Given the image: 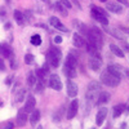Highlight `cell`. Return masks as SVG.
<instances>
[{
	"label": "cell",
	"mask_w": 129,
	"mask_h": 129,
	"mask_svg": "<svg viewBox=\"0 0 129 129\" xmlns=\"http://www.w3.org/2000/svg\"><path fill=\"white\" fill-rule=\"evenodd\" d=\"M101 92V84L97 81H92L88 88H87V94H85V100L87 102L92 106L97 102V98H98V94Z\"/></svg>",
	"instance_id": "cell-1"
},
{
	"label": "cell",
	"mask_w": 129,
	"mask_h": 129,
	"mask_svg": "<svg viewBox=\"0 0 129 129\" xmlns=\"http://www.w3.org/2000/svg\"><path fill=\"white\" fill-rule=\"evenodd\" d=\"M62 59V52L59 48L57 47H50L48 53H47V61L50 64L52 67H58L59 66V62Z\"/></svg>",
	"instance_id": "cell-2"
},
{
	"label": "cell",
	"mask_w": 129,
	"mask_h": 129,
	"mask_svg": "<svg viewBox=\"0 0 129 129\" xmlns=\"http://www.w3.org/2000/svg\"><path fill=\"white\" fill-rule=\"evenodd\" d=\"M87 39L88 41L93 43V44L101 49L102 45H103V35H102V31L97 27H92L89 31H88V35H87Z\"/></svg>",
	"instance_id": "cell-3"
},
{
	"label": "cell",
	"mask_w": 129,
	"mask_h": 129,
	"mask_svg": "<svg viewBox=\"0 0 129 129\" xmlns=\"http://www.w3.org/2000/svg\"><path fill=\"white\" fill-rule=\"evenodd\" d=\"M101 81H102L105 85H107V87H111V88H115V87H117V85L120 84V79L116 78V76H114V75L110 74L107 70L101 74Z\"/></svg>",
	"instance_id": "cell-4"
},
{
	"label": "cell",
	"mask_w": 129,
	"mask_h": 129,
	"mask_svg": "<svg viewBox=\"0 0 129 129\" xmlns=\"http://www.w3.org/2000/svg\"><path fill=\"white\" fill-rule=\"evenodd\" d=\"M78 109H79V102L78 100H74L70 105H69V109H67V112H66V117L69 120L74 119L78 114Z\"/></svg>",
	"instance_id": "cell-5"
},
{
	"label": "cell",
	"mask_w": 129,
	"mask_h": 129,
	"mask_svg": "<svg viewBox=\"0 0 129 129\" xmlns=\"http://www.w3.org/2000/svg\"><path fill=\"white\" fill-rule=\"evenodd\" d=\"M49 87L54 90H61L62 89V81L61 78L58 76L57 74H52L49 78Z\"/></svg>",
	"instance_id": "cell-6"
},
{
	"label": "cell",
	"mask_w": 129,
	"mask_h": 129,
	"mask_svg": "<svg viewBox=\"0 0 129 129\" xmlns=\"http://www.w3.org/2000/svg\"><path fill=\"white\" fill-rule=\"evenodd\" d=\"M66 88H67V94L69 97H76L78 95V92H79V88H78V84L72 81L71 79H67V83H66Z\"/></svg>",
	"instance_id": "cell-7"
},
{
	"label": "cell",
	"mask_w": 129,
	"mask_h": 129,
	"mask_svg": "<svg viewBox=\"0 0 129 129\" xmlns=\"http://www.w3.org/2000/svg\"><path fill=\"white\" fill-rule=\"evenodd\" d=\"M49 23H50V26H53L54 28H57V30H59V31H62V32H66V34H69V28L64 27V26L62 25V22H61L57 17H54V16L49 17Z\"/></svg>",
	"instance_id": "cell-8"
},
{
	"label": "cell",
	"mask_w": 129,
	"mask_h": 129,
	"mask_svg": "<svg viewBox=\"0 0 129 129\" xmlns=\"http://www.w3.org/2000/svg\"><path fill=\"white\" fill-rule=\"evenodd\" d=\"M101 66H102V58H101V56L100 54L98 56H92L90 59H89V67H90V70L98 71L101 69Z\"/></svg>",
	"instance_id": "cell-9"
},
{
	"label": "cell",
	"mask_w": 129,
	"mask_h": 129,
	"mask_svg": "<svg viewBox=\"0 0 129 129\" xmlns=\"http://www.w3.org/2000/svg\"><path fill=\"white\" fill-rule=\"evenodd\" d=\"M105 30L109 32V34L111 35V36H114L115 39H117V40H123V41H125V35L123 34V32H120V30L119 28H114V27H109V26H105Z\"/></svg>",
	"instance_id": "cell-10"
},
{
	"label": "cell",
	"mask_w": 129,
	"mask_h": 129,
	"mask_svg": "<svg viewBox=\"0 0 129 129\" xmlns=\"http://www.w3.org/2000/svg\"><path fill=\"white\" fill-rule=\"evenodd\" d=\"M26 123H27V112L23 109H21L18 111V115H17L16 124H17V126H25Z\"/></svg>",
	"instance_id": "cell-11"
},
{
	"label": "cell",
	"mask_w": 129,
	"mask_h": 129,
	"mask_svg": "<svg viewBox=\"0 0 129 129\" xmlns=\"http://www.w3.org/2000/svg\"><path fill=\"white\" fill-rule=\"evenodd\" d=\"M106 9L109 10V12H112V13H116V14H120L123 13V5L119 4V3H107L106 4Z\"/></svg>",
	"instance_id": "cell-12"
},
{
	"label": "cell",
	"mask_w": 129,
	"mask_h": 129,
	"mask_svg": "<svg viewBox=\"0 0 129 129\" xmlns=\"http://www.w3.org/2000/svg\"><path fill=\"white\" fill-rule=\"evenodd\" d=\"M106 116H107V109L106 107H101L98 110V112H97V115H95V124L98 126L102 125L105 119H106Z\"/></svg>",
	"instance_id": "cell-13"
},
{
	"label": "cell",
	"mask_w": 129,
	"mask_h": 129,
	"mask_svg": "<svg viewBox=\"0 0 129 129\" xmlns=\"http://www.w3.org/2000/svg\"><path fill=\"white\" fill-rule=\"evenodd\" d=\"M35 107H36V100L34 98V95H28V98L26 101V105L23 107V110L28 114V112H32L35 110Z\"/></svg>",
	"instance_id": "cell-14"
},
{
	"label": "cell",
	"mask_w": 129,
	"mask_h": 129,
	"mask_svg": "<svg viewBox=\"0 0 129 129\" xmlns=\"http://www.w3.org/2000/svg\"><path fill=\"white\" fill-rule=\"evenodd\" d=\"M72 43H74V45L76 47V48H83V47H85V43H87V40H85L80 34L75 32V34L72 35Z\"/></svg>",
	"instance_id": "cell-15"
},
{
	"label": "cell",
	"mask_w": 129,
	"mask_h": 129,
	"mask_svg": "<svg viewBox=\"0 0 129 129\" xmlns=\"http://www.w3.org/2000/svg\"><path fill=\"white\" fill-rule=\"evenodd\" d=\"M106 70L109 71L110 74H112L114 76L121 79V75H123V74H121V67H120V66H117V64H109Z\"/></svg>",
	"instance_id": "cell-16"
},
{
	"label": "cell",
	"mask_w": 129,
	"mask_h": 129,
	"mask_svg": "<svg viewBox=\"0 0 129 129\" xmlns=\"http://www.w3.org/2000/svg\"><path fill=\"white\" fill-rule=\"evenodd\" d=\"M92 16H93V18L97 21V22H100L101 25H103V26L109 25V18H107V16H103L101 13H97V12H94V10H92Z\"/></svg>",
	"instance_id": "cell-17"
},
{
	"label": "cell",
	"mask_w": 129,
	"mask_h": 129,
	"mask_svg": "<svg viewBox=\"0 0 129 129\" xmlns=\"http://www.w3.org/2000/svg\"><path fill=\"white\" fill-rule=\"evenodd\" d=\"M63 74L66 75L67 79H74V78H76V75H78L76 69L70 67V66H67V64H64V66H63Z\"/></svg>",
	"instance_id": "cell-18"
},
{
	"label": "cell",
	"mask_w": 129,
	"mask_h": 129,
	"mask_svg": "<svg viewBox=\"0 0 129 129\" xmlns=\"http://www.w3.org/2000/svg\"><path fill=\"white\" fill-rule=\"evenodd\" d=\"M110 101V93H107V92H103L101 90L100 94H98V98H97V105H105Z\"/></svg>",
	"instance_id": "cell-19"
},
{
	"label": "cell",
	"mask_w": 129,
	"mask_h": 129,
	"mask_svg": "<svg viewBox=\"0 0 129 129\" xmlns=\"http://www.w3.org/2000/svg\"><path fill=\"white\" fill-rule=\"evenodd\" d=\"M64 64H67V66H70V67L76 69L78 67V57H75L72 54H69L66 57V61H64Z\"/></svg>",
	"instance_id": "cell-20"
},
{
	"label": "cell",
	"mask_w": 129,
	"mask_h": 129,
	"mask_svg": "<svg viewBox=\"0 0 129 129\" xmlns=\"http://www.w3.org/2000/svg\"><path fill=\"white\" fill-rule=\"evenodd\" d=\"M13 17L16 19V22L18 26H23L25 25V17H23V13L22 12H19V10H14V13H13Z\"/></svg>",
	"instance_id": "cell-21"
},
{
	"label": "cell",
	"mask_w": 129,
	"mask_h": 129,
	"mask_svg": "<svg viewBox=\"0 0 129 129\" xmlns=\"http://www.w3.org/2000/svg\"><path fill=\"white\" fill-rule=\"evenodd\" d=\"M40 120V111L39 110H34L31 112V116H30V123L32 126H36V124L39 123Z\"/></svg>",
	"instance_id": "cell-22"
},
{
	"label": "cell",
	"mask_w": 129,
	"mask_h": 129,
	"mask_svg": "<svg viewBox=\"0 0 129 129\" xmlns=\"http://www.w3.org/2000/svg\"><path fill=\"white\" fill-rule=\"evenodd\" d=\"M125 110V105L120 103V105H115L114 109H112V116L114 117H119Z\"/></svg>",
	"instance_id": "cell-23"
},
{
	"label": "cell",
	"mask_w": 129,
	"mask_h": 129,
	"mask_svg": "<svg viewBox=\"0 0 129 129\" xmlns=\"http://www.w3.org/2000/svg\"><path fill=\"white\" fill-rule=\"evenodd\" d=\"M0 54H3V56H5L7 58H9L10 56L13 54V50H12V48H10L9 45L3 44V45H0Z\"/></svg>",
	"instance_id": "cell-24"
},
{
	"label": "cell",
	"mask_w": 129,
	"mask_h": 129,
	"mask_svg": "<svg viewBox=\"0 0 129 129\" xmlns=\"http://www.w3.org/2000/svg\"><path fill=\"white\" fill-rule=\"evenodd\" d=\"M110 50L114 53V54L116 56V57H120V58H124V52H123V49L121 48H119L116 44H110Z\"/></svg>",
	"instance_id": "cell-25"
},
{
	"label": "cell",
	"mask_w": 129,
	"mask_h": 129,
	"mask_svg": "<svg viewBox=\"0 0 129 129\" xmlns=\"http://www.w3.org/2000/svg\"><path fill=\"white\" fill-rule=\"evenodd\" d=\"M56 9H57V12H58L62 17H67V9L64 8L59 2H57V3H56Z\"/></svg>",
	"instance_id": "cell-26"
},
{
	"label": "cell",
	"mask_w": 129,
	"mask_h": 129,
	"mask_svg": "<svg viewBox=\"0 0 129 129\" xmlns=\"http://www.w3.org/2000/svg\"><path fill=\"white\" fill-rule=\"evenodd\" d=\"M30 41H31V44H32V45L39 47V45L41 44V36H40L39 34H35V35H32V36H31Z\"/></svg>",
	"instance_id": "cell-27"
},
{
	"label": "cell",
	"mask_w": 129,
	"mask_h": 129,
	"mask_svg": "<svg viewBox=\"0 0 129 129\" xmlns=\"http://www.w3.org/2000/svg\"><path fill=\"white\" fill-rule=\"evenodd\" d=\"M36 76H35V74L34 72H30L28 74V76H27V84L30 85V87H34L35 83H36Z\"/></svg>",
	"instance_id": "cell-28"
},
{
	"label": "cell",
	"mask_w": 129,
	"mask_h": 129,
	"mask_svg": "<svg viewBox=\"0 0 129 129\" xmlns=\"http://www.w3.org/2000/svg\"><path fill=\"white\" fill-rule=\"evenodd\" d=\"M26 95V89H21L17 94H16V102H22Z\"/></svg>",
	"instance_id": "cell-29"
},
{
	"label": "cell",
	"mask_w": 129,
	"mask_h": 129,
	"mask_svg": "<svg viewBox=\"0 0 129 129\" xmlns=\"http://www.w3.org/2000/svg\"><path fill=\"white\" fill-rule=\"evenodd\" d=\"M34 61H35V58H34V56H32L31 53H27V54L25 56V63L26 64H32Z\"/></svg>",
	"instance_id": "cell-30"
},
{
	"label": "cell",
	"mask_w": 129,
	"mask_h": 129,
	"mask_svg": "<svg viewBox=\"0 0 129 129\" xmlns=\"http://www.w3.org/2000/svg\"><path fill=\"white\" fill-rule=\"evenodd\" d=\"M36 79H40V80H45V72L43 71L41 69H38L36 70V74H35Z\"/></svg>",
	"instance_id": "cell-31"
},
{
	"label": "cell",
	"mask_w": 129,
	"mask_h": 129,
	"mask_svg": "<svg viewBox=\"0 0 129 129\" xmlns=\"http://www.w3.org/2000/svg\"><path fill=\"white\" fill-rule=\"evenodd\" d=\"M23 17H25V21H34V16H32V12L31 10H26V13H23Z\"/></svg>",
	"instance_id": "cell-32"
},
{
	"label": "cell",
	"mask_w": 129,
	"mask_h": 129,
	"mask_svg": "<svg viewBox=\"0 0 129 129\" xmlns=\"http://www.w3.org/2000/svg\"><path fill=\"white\" fill-rule=\"evenodd\" d=\"M59 3H61V4H62V5H63L64 8H66V9H70V8L72 7V4H71V3L69 2V0H61Z\"/></svg>",
	"instance_id": "cell-33"
},
{
	"label": "cell",
	"mask_w": 129,
	"mask_h": 129,
	"mask_svg": "<svg viewBox=\"0 0 129 129\" xmlns=\"http://www.w3.org/2000/svg\"><path fill=\"white\" fill-rule=\"evenodd\" d=\"M9 59H10V69H16V66H17V63H16V59H14V56L12 54V56H10L9 57Z\"/></svg>",
	"instance_id": "cell-34"
},
{
	"label": "cell",
	"mask_w": 129,
	"mask_h": 129,
	"mask_svg": "<svg viewBox=\"0 0 129 129\" xmlns=\"http://www.w3.org/2000/svg\"><path fill=\"white\" fill-rule=\"evenodd\" d=\"M54 43H56V44H61V43H62V36L61 35H56L54 36Z\"/></svg>",
	"instance_id": "cell-35"
},
{
	"label": "cell",
	"mask_w": 129,
	"mask_h": 129,
	"mask_svg": "<svg viewBox=\"0 0 129 129\" xmlns=\"http://www.w3.org/2000/svg\"><path fill=\"white\" fill-rule=\"evenodd\" d=\"M5 14H7V10H5V8H4V7H0V17L3 18Z\"/></svg>",
	"instance_id": "cell-36"
},
{
	"label": "cell",
	"mask_w": 129,
	"mask_h": 129,
	"mask_svg": "<svg viewBox=\"0 0 129 129\" xmlns=\"http://www.w3.org/2000/svg\"><path fill=\"white\" fill-rule=\"evenodd\" d=\"M41 70L45 72V75H47V74L49 72V64H48V62H47V63L44 64V66H43V69H41Z\"/></svg>",
	"instance_id": "cell-37"
},
{
	"label": "cell",
	"mask_w": 129,
	"mask_h": 129,
	"mask_svg": "<svg viewBox=\"0 0 129 129\" xmlns=\"http://www.w3.org/2000/svg\"><path fill=\"white\" fill-rule=\"evenodd\" d=\"M13 128H14V124H13V123H10V121L7 123L5 126H4V129H13Z\"/></svg>",
	"instance_id": "cell-38"
},
{
	"label": "cell",
	"mask_w": 129,
	"mask_h": 129,
	"mask_svg": "<svg viewBox=\"0 0 129 129\" xmlns=\"http://www.w3.org/2000/svg\"><path fill=\"white\" fill-rule=\"evenodd\" d=\"M5 70V64H4V61L0 59V71H4Z\"/></svg>",
	"instance_id": "cell-39"
},
{
	"label": "cell",
	"mask_w": 129,
	"mask_h": 129,
	"mask_svg": "<svg viewBox=\"0 0 129 129\" xmlns=\"http://www.w3.org/2000/svg\"><path fill=\"white\" fill-rule=\"evenodd\" d=\"M117 2H119V4H123V5H129V3L126 0H117Z\"/></svg>",
	"instance_id": "cell-40"
},
{
	"label": "cell",
	"mask_w": 129,
	"mask_h": 129,
	"mask_svg": "<svg viewBox=\"0 0 129 129\" xmlns=\"http://www.w3.org/2000/svg\"><path fill=\"white\" fill-rule=\"evenodd\" d=\"M120 30L124 31V32H126V34H129V28H126V27H120Z\"/></svg>",
	"instance_id": "cell-41"
},
{
	"label": "cell",
	"mask_w": 129,
	"mask_h": 129,
	"mask_svg": "<svg viewBox=\"0 0 129 129\" xmlns=\"http://www.w3.org/2000/svg\"><path fill=\"white\" fill-rule=\"evenodd\" d=\"M72 2H74V4H75V5H78V8H79V9L81 8V7H80V4H79V3L76 2V0H72Z\"/></svg>",
	"instance_id": "cell-42"
},
{
	"label": "cell",
	"mask_w": 129,
	"mask_h": 129,
	"mask_svg": "<svg viewBox=\"0 0 129 129\" xmlns=\"http://www.w3.org/2000/svg\"><path fill=\"white\" fill-rule=\"evenodd\" d=\"M41 2H44V3H47V4H49V0H41Z\"/></svg>",
	"instance_id": "cell-43"
},
{
	"label": "cell",
	"mask_w": 129,
	"mask_h": 129,
	"mask_svg": "<svg viewBox=\"0 0 129 129\" xmlns=\"http://www.w3.org/2000/svg\"><path fill=\"white\" fill-rule=\"evenodd\" d=\"M36 129H44V128H43V126H41V125H39V126H38V128H36Z\"/></svg>",
	"instance_id": "cell-44"
},
{
	"label": "cell",
	"mask_w": 129,
	"mask_h": 129,
	"mask_svg": "<svg viewBox=\"0 0 129 129\" xmlns=\"http://www.w3.org/2000/svg\"><path fill=\"white\" fill-rule=\"evenodd\" d=\"M125 48H126V49H128V50H129V45H128V44H126V45H125Z\"/></svg>",
	"instance_id": "cell-45"
},
{
	"label": "cell",
	"mask_w": 129,
	"mask_h": 129,
	"mask_svg": "<svg viewBox=\"0 0 129 129\" xmlns=\"http://www.w3.org/2000/svg\"><path fill=\"white\" fill-rule=\"evenodd\" d=\"M126 76H128V79H129V71L126 72Z\"/></svg>",
	"instance_id": "cell-46"
},
{
	"label": "cell",
	"mask_w": 129,
	"mask_h": 129,
	"mask_svg": "<svg viewBox=\"0 0 129 129\" xmlns=\"http://www.w3.org/2000/svg\"><path fill=\"white\" fill-rule=\"evenodd\" d=\"M126 110H128V112H129V105H128V109H126Z\"/></svg>",
	"instance_id": "cell-47"
},
{
	"label": "cell",
	"mask_w": 129,
	"mask_h": 129,
	"mask_svg": "<svg viewBox=\"0 0 129 129\" xmlns=\"http://www.w3.org/2000/svg\"><path fill=\"white\" fill-rule=\"evenodd\" d=\"M101 2H107V0H101Z\"/></svg>",
	"instance_id": "cell-48"
},
{
	"label": "cell",
	"mask_w": 129,
	"mask_h": 129,
	"mask_svg": "<svg viewBox=\"0 0 129 129\" xmlns=\"http://www.w3.org/2000/svg\"><path fill=\"white\" fill-rule=\"evenodd\" d=\"M92 129H95V128H92Z\"/></svg>",
	"instance_id": "cell-49"
}]
</instances>
